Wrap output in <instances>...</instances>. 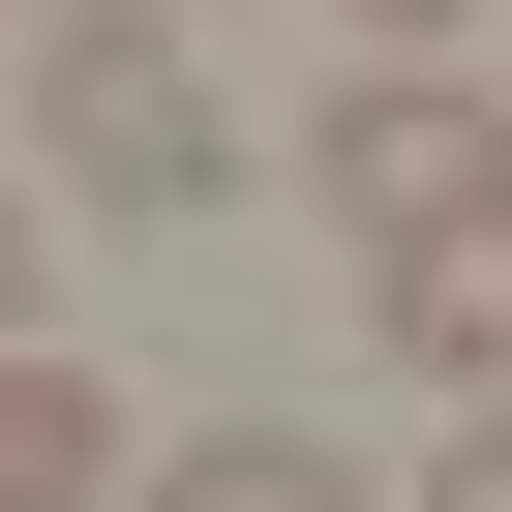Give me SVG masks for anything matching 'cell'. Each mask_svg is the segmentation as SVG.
Masks as SVG:
<instances>
[{
  "label": "cell",
  "instance_id": "cell-4",
  "mask_svg": "<svg viewBox=\"0 0 512 512\" xmlns=\"http://www.w3.org/2000/svg\"><path fill=\"white\" fill-rule=\"evenodd\" d=\"M121 482V392L91 362H31V332H0V512H91Z\"/></svg>",
  "mask_w": 512,
  "mask_h": 512
},
{
  "label": "cell",
  "instance_id": "cell-3",
  "mask_svg": "<svg viewBox=\"0 0 512 512\" xmlns=\"http://www.w3.org/2000/svg\"><path fill=\"white\" fill-rule=\"evenodd\" d=\"M362 302H392V362L512 392V211H422V241H362Z\"/></svg>",
  "mask_w": 512,
  "mask_h": 512
},
{
  "label": "cell",
  "instance_id": "cell-2",
  "mask_svg": "<svg viewBox=\"0 0 512 512\" xmlns=\"http://www.w3.org/2000/svg\"><path fill=\"white\" fill-rule=\"evenodd\" d=\"M302 211H362V241H422V211H512V121H482L452 61H362V91L302 121Z\"/></svg>",
  "mask_w": 512,
  "mask_h": 512
},
{
  "label": "cell",
  "instance_id": "cell-5",
  "mask_svg": "<svg viewBox=\"0 0 512 512\" xmlns=\"http://www.w3.org/2000/svg\"><path fill=\"white\" fill-rule=\"evenodd\" d=\"M151 512H362V452H302V422H181Z\"/></svg>",
  "mask_w": 512,
  "mask_h": 512
},
{
  "label": "cell",
  "instance_id": "cell-1",
  "mask_svg": "<svg viewBox=\"0 0 512 512\" xmlns=\"http://www.w3.org/2000/svg\"><path fill=\"white\" fill-rule=\"evenodd\" d=\"M31 121H61V211H241V121L151 0H31Z\"/></svg>",
  "mask_w": 512,
  "mask_h": 512
},
{
  "label": "cell",
  "instance_id": "cell-7",
  "mask_svg": "<svg viewBox=\"0 0 512 512\" xmlns=\"http://www.w3.org/2000/svg\"><path fill=\"white\" fill-rule=\"evenodd\" d=\"M422 512H512V422H482V452H452V482H422Z\"/></svg>",
  "mask_w": 512,
  "mask_h": 512
},
{
  "label": "cell",
  "instance_id": "cell-6",
  "mask_svg": "<svg viewBox=\"0 0 512 512\" xmlns=\"http://www.w3.org/2000/svg\"><path fill=\"white\" fill-rule=\"evenodd\" d=\"M31 302H61V241H31V181H0V332H31Z\"/></svg>",
  "mask_w": 512,
  "mask_h": 512
},
{
  "label": "cell",
  "instance_id": "cell-8",
  "mask_svg": "<svg viewBox=\"0 0 512 512\" xmlns=\"http://www.w3.org/2000/svg\"><path fill=\"white\" fill-rule=\"evenodd\" d=\"M362 31H392V61H422V31H482V0H362Z\"/></svg>",
  "mask_w": 512,
  "mask_h": 512
}]
</instances>
